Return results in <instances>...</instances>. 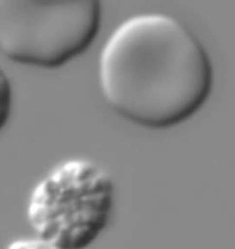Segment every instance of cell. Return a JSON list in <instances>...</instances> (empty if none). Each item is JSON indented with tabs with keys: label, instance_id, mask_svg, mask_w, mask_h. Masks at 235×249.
<instances>
[{
	"label": "cell",
	"instance_id": "1",
	"mask_svg": "<svg viewBox=\"0 0 235 249\" xmlns=\"http://www.w3.org/2000/svg\"><path fill=\"white\" fill-rule=\"evenodd\" d=\"M102 95L116 113L144 127L164 129L201 108L213 87L208 52L174 16L145 12L114 28L98 63Z\"/></svg>",
	"mask_w": 235,
	"mask_h": 249
},
{
	"label": "cell",
	"instance_id": "2",
	"mask_svg": "<svg viewBox=\"0 0 235 249\" xmlns=\"http://www.w3.org/2000/svg\"><path fill=\"white\" fill-rule=\"evenodd\" d=\"M114 197L105 168L83 158L63 160L32 189L28 222L47 249H83L106 229Z\"/></svg>",
	"mask_w": 235,
	"mask_h": 249
},
{
	"label": "cell",
	"instance_id": "3",
	"mask_svg": "<svg viewBox=\"0 0 235 249\" xmlns=\"http://www.w3.org/2000/svg\"><path fill=\"white\" fill-rule=\"evenodd\" d=\"M101 23L97 1L0 0V51L20 64L58 68L91 46Z\"/></svg>",
	"mask_w": 235,
	"mask_h": 249
},
{
	"label": "cell",
	"instance_id": "4",
	"mask_svg": "<svg viewBox=\"0 0 235 249\" xmlns=\"http://www.w3.org/2000/svg\"><path fill=\"white\" fill-rule=\"evenodd\" d=\"M1 86H0V104H1V125L4 126L6 119H8L12 107V88L8 78L4 74H1Z\"/></svg>",
	"mask_w": 235,
	"mask_h": 249
}]
</instances>
